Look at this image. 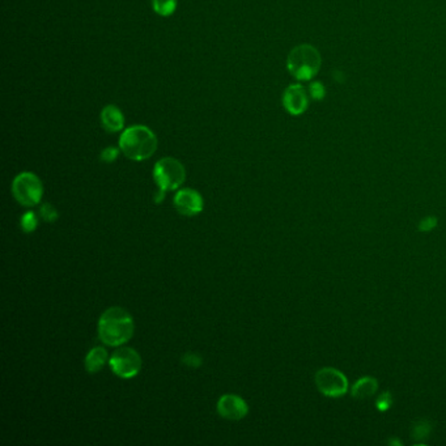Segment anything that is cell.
<instances>
[{"label": "cell", "mask_w": 446, "mask_h": 446, "mask_svg": "<svg viewBox=\"0 0 446 446\" xmlns=\"http://www.w3.org/2000/svg\"><path fill=\"white\" fill-rule=\"evenodd\" d=\"M135 325L129 311L120 307L105 310L98 321V338L103 344L120 347L134 335Z\"/></svg>", "instance_id": "cell-1"}, {"label": "cell", "mask_w": 446, "mask_h": 446, "mask_svg": "<svg viewBox=\"0 0 446 446\" xmlns=\"http://www.w3.org/2000/svg\"><path fill=\"white\" fill-rule=\"evenodd\" d=\"M159 146L155 132L144 125H134L123 130L120 137V149L132 161H144L155 155Z\"/></svg>", "instance_id": "cell-2"}, {"label": "cell", "mask_w": 446, "mask_h": 446, "mask_svg": "<svg viewBox=\"0 0 446 446\" xmlns=\"http://www.w3.org/2000/svg\"><path fill=\"white\" fill-rule=\"evenodd\" d=\"M321 67V55L311 45H299L288 55L287 69L297 80H310L317 75Z\"/></svg>", "instance_id": "cell-3"}, {"label": "cell", "mask_w": 446, "mask_h": 446, "mask_svg": "<svg viewBox=\"0 0 446 446\" xmlns=\"http://www.w3.org/2000/svg\"><path fill=\"white\" fill-rule=\"evenodd\" d=\"M154 180L161 191L178 190L186 180V169L174 157H163L155 164Z\"/></svg>", "instance_id": "cell-4"}, {"label": "cell", "mask_w": 446, "mask_h": 446, "mask_svg": "<svg viewBox=\"0 0 446 446\" xmlns=\"http://www.w3.org/2000/svg\"><path fill=\"white\" fill-rule=\"evenodd\" d=\"M12 194L21 206H37L42 199V181L35 173H20L12 182Z\"/></svg>", "instance_id": "cell-5"}, {"label": "cell", "mask_w": 446, "mask_h": 446, "mask_svg": "<svg viewBox=\"0 0 446 446\" xmlns=\"http://www.w3.org/2000/svg\"><path fill=\"white\" fill-rule=\"evenodd\" d=\"M109 365L115 376L123 379H130L140 373L142 358L134 348L120 347L110 356Z\"/></svg>", "instance_id": "cell-6"}, {"label": "cell", "mask_w": 446, "mask_h": 446, "mask_svg": "<svg viewBox=\"0 0 446 446\" xmlns=\"http://www.w3.org/2000/svg\"><path fill=\"white\" fill-rule=\"evenodd\" d=\"M316 382L318 390L322 394L333 398L343 395L348 389V384L343 373L334 368L321 369L316 376Z\"/></svg>", "instance_id": "cell-7"}, {"label": "cell", "mask_w": 446, "mask_h": 446, "mask_svg": "<svg viewBox=\"0 0 446 446\" xmlns=\"http://www.w3.org/2000/svg\"><path fill=\"white\" fill-rule=\"evenodd\" d=\"M174 208L182 216H195L205 208V200L202 195L194 189H181L173 199Z\"/></svg>", "instance_id": "cell-8"}, {"label": "cell", "mask_w": 446, "mask_h": 446, "mask_svg": "<svg viewBox=\"0 0 446 446\" xmlns=\"http://www.w3.org/2000/svg\"><path fill=\"white\" fill-rule=\"evenodd\" d=\"M249 412L245 399L236 394H224L217 402V413L227 421H242Z\"/></svg>", "instance_id": "cell-9"}, {"label": "cell", "mask_w": 446, "mask_h": 446, "mask_svg": "<svg viewBox=\"0 0 446 446\" xmlns=\"http://www.w3.org/2000/svg\"><path fill=\"white\" fill-rule=\"evenodd\" d=\"M283 105L292 115H300L308 109L309 98L307 89L300 84H292L284 91Z\"/></svg>", "instance_id": "cell-10"}, {"label": "cell", "mask_w": 446, "mask_h": 446, "mask_svg": "<svg viewBox=\"0 0 446 446\" xmlns=\"http://www.w3.org/2000/svg\"><path fill=\"white\" fill-rule=\"evenodd\" d=\"M100 120L103 130L110 134L120 132L125 129V115L115 105H106L101 110Z\"/></svg>", "instance_id": "cell-11"}, {"label": "cell", "mask_w": 446, "mask_h": 446, "mask_svg": "<svg viewBox=\"0 0 446 446\" xmlns=\"http://www.w3.org/2000/svg\"><path fill=\"white\" fill-rule=\"evenodd\" d=\"M109 360L110 358L103 347H95L88 352L86 356V361H84L86 370L91 374H96L109 362Z\"/></svg>", "instance_id": "cell-12"}, {"label": "cell", "mask_w": 446, "mask_h": 446, "mask_svg": "<svg viewBox=\"0 0 446 446\" xmlns=\"http://www.w3.org/2000/svg\"><path fill=\"white\" fill-rule=\"evenodd\" d=\"M377 390V382L376 379L373 378L365 377L360 379L355 387L352 393L355 396H359V398H368L370 395L374 394Z\"/></svg>", "instance_id": "cell-13"}, {"label": "cell", "mask_w": 446, "mask_h": 446, "mask_svg": "<svg viewBox=\"0 0 446 446\" xmlns=\"http://www.w3.org/2000/svg\"><path fill=\"white\" fill-rule=\"evenodd\" d=\"M152 8L163 18L172 16L177 9V0H152Z\"/></svg>", "instance_id": "cell-14"}, {"label": "cell", "mask_w": 446, "mask_h": 446, "mask_svg": "<svg viewBox=\"0 0 446 446\" xmlns=\"http://www.w3.org/2000/svg\"><path fill=\"white\" fill-rule=\"evenodd\" d=\"M20 224H21V229H23L24 232H35V229H37V227H38V219H37L35 212L29 211V212H26V214H24V216L21 217Z\"/></svg>", "instance_id": "cell-15"}, {"label": "cell", "mask_w": 446, "mask_h": 446, "mask_svg": "<svg viewBox=\"0 0 446 446\" xmlns=\"http://www.w3.org/2000/svg\"><path fill=\"white\" fill-rule=\"evenodd\" d=\"M41 216H42V219L45 222L54 223V222L58 220L59 214H58V211H57L55 207H52V205H49V203H45V205H42V207H41Z\"/></svg>", "instance_id": "cell-16"}, {"label": "cell", "mask_w": 446, "mask_h": 446, "mask_svg": "<svg viewBox=\"0 0 446 446\" xmlns=\"http://www.w3.org/2000/svg\"><path fill=\"white\" fill-rule=\"evenodd\" d=\"M120 151V149L115 148V147H108V148H105L103 152H101L100 159H101V161H103V163H113V161H115V160L118 159Z\"/></svg>", "instance_id": "cell-17"}, {"label": "cell", "mask_w": 446, "mask_h": 446, "mask_svg": "<svg viewBox=\"0 0 446 446\" xmlns=\"http://www.w3.org/2000/svg\"><path fill=\"white\" fill-rule=\"evenodd\" d=\"M202 358L198 355V353H194V352H189V353H186L183 358H182V362L186 365V367H190V368H198V367H200L202 365Z\"/></svg>", "instance_id": "cell-18"}, {"label": "cell", "mask_w": 446, "mask_h": 446, "mask_svg": "<svg viewBox=\"0 0 446 446\" xmlns=\"http://www.w3.org/2000/svg\"><path fill=\"white\" fill-rule=\"evenodd\" d=\"M325 93H326L325 86H322L321 83H313V84H310L309 95L311 96L314 100H322Z\"/></svg>", "instance_id": "cell-19"}, {"label": "cell", "mask_w": 446, "mask_h": 446, "mask_svg": "<svg viewBox=\"0 0 446 446\" xmlns=\"http://www.w3.org/2000/svg\"><path fill=\"white\" fill-rule=\"evenodd\" d=\"M435 224H436V220H435L433 217H427V219L423 222V224H421V225H425V227H423L421 229V231H429V229H432V228L435 227Z\"/></svg>", "instance_id": "cell-20"}]
</instances>
